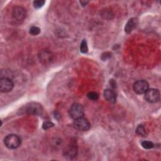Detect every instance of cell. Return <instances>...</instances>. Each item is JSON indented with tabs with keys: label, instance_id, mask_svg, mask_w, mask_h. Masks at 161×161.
Segmentation results:
<instances>
[{
	"label": "cell",
	"instance_id": "cell-14",
	"mask_svg": "<svg viewBox=\"0 0 161 161\" xmlns=\"http://www.w3.org/2000/svg\"><path fill=\"white\" fill-rule=\"evenodd\" d=\"M80 51L83 53H86L87 52L88 47H87V44L86 40H83L82 41L80 45Z\"/></svg>",
	"mask_w": 161,
	"mask_h": 161
},
{
	"label": "cell",
	"instance_id": "cell-3",
	"mask_svg": "<svg viewBox=\"0 0 161 161\" xmlns=\"http://www.w3.org/2000/svg\"><path fill=\"white\" fill-rule=\"evenodd\" d=\"M144 98L150 103H156L160 99L159 91L157 89H148L145 93Z\"/></svg>",
	"mask_w": 161,
	"mask_h": 161
},
{
	"label": "cell",
	"instance_id": "cell-4",
	"mask_svg": "<svg viewBox=\"0 0 161 161\" xmlns=\"http://www.w3.org/2000/svg\"><path fill=\"white\" fill-rule=\"evenodd\" d=\"M43 108L41 104L38 103L32 102L26 106V111L28 114L33 115H41L43 113Z\"/></svg>",
	"mask_w": 161,
	"mask_h": 161
},
{
	"label": "cell",
	"instance_id": "cell-2",
	"mask_svg": "<svg viewBox=\"0 0 161 161\" xmlns=\"http://www.w3.org/2000/svg\"><path fill=\"white\" fill-rule=\"evenodd\" d=\"M84 109L83 106L79 103L73 104L69 109V115L74 119L83 117Z\"/></svg>",
	"mask_w": 161,
	"mask_h": 161
},
{
	"label": "cell",
	"instance_id": "cell-8",
	"mask_svg": "<svg viewBox=\"0 0 161 161\" xmlns=\"http://www.w3.org/2000/svg\"><path fill=\"white\" fill-rule=\"evenodd\" d=\"M38 58L42 64L47 65L51 62L53 59V55L52 53L48 50H43L40 52L38 54Z\"/></svg>",
	"mask_w": 161,
	"mask_h": 161
},
{
	"label": "cell",
	"instance_id": "cell-1",
	"mask_svg": "<svg viewBox=\"0 0 161 161\" xmlns=\"http://www.w3.org/2000/svg\"><path fill=\"white\" fill-rule=\"evenodd\" d=\"M4 143L8 148L14 149L21 145V138L16 135L10 134L5 137Z\"/></svg>",
	"mask_w": 161,
	"mask_h": 161
},
{
	"label": "cell",
	"instance_id": "cell-12",
	"mask_svg": "<svg viewBox=\"0 0 161 161\" xmlns=\"http://www.w3.org/2000/svg\"><path fill=\"white\" fill-rule=\"evenodd\" d=\"M104 98L109 103H114L116 101V94L113 91L107 89L104 92Z\"/></svg>",
	"mask_w": 161,
	"mask_h": 161
},
{
	"label": "cell",
	"instance_id": "cell-10",
	"mask_svg": "<svg viewBox=\"0 0 161 161\" xmlns=\"http://www.w3.org/2000/svg\"><path fill=\"white\" fill-rule=\"evenodd\" d=\"M138 25V19L137 18H130L125 27V31L127 33L131 32Z\"/></svg>",
	"mask_w": 161,
	"mask_h": 161
},
{
	"label": "cell",
	"instance_id": "cell-15",
	"mask_svg": "<svg viewBox=\"0 0 161 161\" xmlns=\"http://www.w3.org/2000/svg\"><path fill=\"white\" fill-rule=\"evenodd\" d=\"M30 34L31 35H37L40 33V29L37 26H31L29 30Z\"/></svg>",
	"mask_w": 161,
	"mask_h": 161
},
{
	"label": "cell",
	"instance_id": "cell-6",
	"mask_svg": "<svg viewBox=\"0 0 161 161\" xmlns=\"http://www.w3.org/2000/svg\"><path fill=\"white\" fill-rule=\"evenodd\" d=\"M148 87L149 85L148 82L144 80H138L133 84V90L136 93L138 94H145L148 89Z\"/></svg>",
	"mask_w": 161,
	"mask_h": 161
},
{
	"label": "cell",
	"instance_id": "cell-16",
	"mask_svg": "<svg viewBox=\"0 0 161 161\" xmlns=\"http://www.w3.org/2000/svg\"><path fill=\"white\" fill-rule=\"evenodd\" d=\"M141 145L145 149H150L153 147V143L150 141H143Z\"/></svg>",
	"mask_w": 161,
	"mask_h": 161
},
{
	"label": "cell",
	"instance_id": "cell-11",
	"mask_svg": "<svg viewBox=\"0 0 161 161\" xmlns=\"http://www.w3.org/2000/svg\"><path fill=\"white\" fill-rule=\"evenodd\" d=\"M77 147L75 143H70L65 150L64 155L69 158H72L77 155Z\"/></svg>",
	"mask_w": 161,
	"mask_h": 161
},
{
	"label": "cell",
	"instance_id": "cell-9",
	"mask_svg": "<svg viewBox=\"0 0 161 161\" xmlns=\"http://www.w3.org/2000/svg\"><path fill=\"white\" fill-rule=\"evenodd\" d=\"M12 16L14 19L18 21L23 20L26 17V11L21 6H16L13 9Z\"/></svg>",
	"mask_w": 161,
	"mask_h": 161
},
{
	"label": "cell",
	"instance_id": "cell-22",
	"mask_svg": "<svg viewBox=\"0 0 161 161\" xmlns=\"http://www.w3.org/2000/svg\"><path fill=\"white\" fill-rule=\"evenodd\" d=\"M80 3L82 4V6H85V5H86L87 3H89V1H80Z\"/></svg>",
	"mask_w": 161,
	"mask_h": 161
},
{
	"label": "cell",
	"instance_id": "cell-18",
	"mask_svg": "<svg viewBox=\"0 0 161 161\" xmlns=\"http://www.w3.org/2000/svg\"><path fill=\"white\" fill-rule=\"evenodd\" d=\"M45 1H43V0H37V1H33V6L35 8L38 9L42 8L44 4H45Z\"/></svg>",
	"mask_w": 161,
	"mask_h": 161
},
{
	"label": "cell",
	"instance_id": "cell-17",
	"mask_svg": "<svg viewBox=\"0 0 161 161\" xmlns=\"http://www.w3.org/2000/svg\"><path fill=\"white\" fill-rule=\"evenodd\" d=\"M87 96L89 99L93 100V101H96L99 98L98 94L95 92H88V94H87Z\"/></svg>",
	"mask_w": 161,
	"mask_h": 161
},
{
	"label": "cell",
	"instance_id": "cell-19",
	"mask_svg": "<svg viewBox=\"0 0 161 161\" xmlns=\"http://www.w3.org/2000/svg\"><path fill=\"white\" fill-rule=\"evenodd\" d=\"M53 126H54L53 123H52L50 121H45L43 123V128L44 130H47V129H48V128H51V127H52Z\"/></svg>",
	"mask_w": 161,
	"mask_h": 161
},
{
	"label": "cell",
	"instance_id": "cell-13",
	"mask_svg": "<svg viewBox=\"0 0 161 161\" xmlns=\"http://www.w3.org/2000/svg\"><path fill=\"white\" fill-rule=\"evenodd\" d=\"M136 132L138 135H140L142 136H145L147 135L146 130L142 125H140L137 126L136 129Z\"/></svg>",
	"mask_w": 161,
	"mask_h": 161
},
{
	"label": "cell",
	"instance_id": "cell-21",
	"mask_svg": "<svg viewBox=\"0 0 161 161\" xmlns=\"http://www.w3.org/2000/svg\"><path fill=\"white\" fill-rule=\"evenodd\" d=\"M111 53H110L109 52H106V53H104L102 55H101V59L103 60H107L108 58H110L111 57Z\"/></svg>",
	"mask_w": 161,
	"mask_h": 161
},
{
	"label": "cell",
	"instance_id": "cell-7",
	"mask_svg": "<svg viewBox=\"0 0 161 161\" xmlns=\"http://www.w3.org/2000/svg\"><path fill=\"white\" fill-rule=\"evenodd\" d=\"M13 88V83L11 79L4 77L0 79V91L2 92H8Z\"/></svg>",
	"mask_w": 161,
	"mask_h": 161
},
{
	"label": "cell",
	"instance_id": "cell-5",
	"mask_svg": "<svg viewBox=\"0 0 161 161\" xmlns=\"http://www.w3.org/2000/svg\"><path fill=\"white\" fill-rule=\"evenodd\" d=\"M74 126L76 130L82 131H87L90 128V123L89 121L83 117L75 119Z\"/></svg>",
	"mask_w": 161,
	"mask_h": 161
},
{
	"label": "cell",
	"instance_id": "cell-20",
	"mask_svg": "<svg viewBox=\"0 0 161 161\" xmlns=\"http://www.w3.org/2000/svg\"><path fill=\"white\" fill-rule=\"evenodd\" d=\"M102 16H104V18H107V16H109V18H111V16H113V14H111V11H109V10H104L103 11V13H102Z\"/></svg>",
	"mask_w": 161,
	"mask_h": 161
}]
</instances>
